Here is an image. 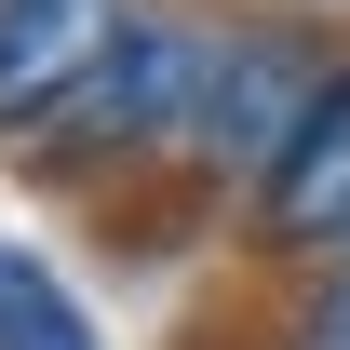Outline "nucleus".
I'll return each mask as SVG.
<instances>
[{
	"instance_id": "nucleus-5",
	"label": "nucleus",
	"mask_w": 350,
	"mask_h": 350,
	"mask_svg": "<svg viewBox=\"0 0 350 350\" xmlns=\"http://www.w3.org/2000/svg\"><path fill=\"white\" fill-rule=\"evenodd\" d=\"M0 350H94V310L68 297L27 243H0Z\"/></svg>"
},
{
	"instance_id": "nucleus-2",
	"label": "nucleus",
	"mask_w": 350,
	"mask_h": 350,
	"mask_svg": "<svg viewBox=\"0 0 350 350\" xmlns=\"http://www.w3.org/2000/svg\"><path fill=\"white\" fill-rule=\"evenodd\" d=\"M216 41H229V14H175V0H148L135 41L94 68V94L41 135V148H54V162H162L175 135H189V108H202Z\"/></svg>"
},
{
	"instance_id": "nucleus-4",
	"label": "nucleus",
	"mask_w": 350,
	"mask_h": 350,
	"mask_svg": "<svg viewBox=\"0 0 350 350\" xmlns=\"http://www.w3.org/2000/svg\"><path fill=\"white\" fill-rule=\"evenodd\" d=\"M256 243L269 256H310V269L350 256V81L323 94V122L297 135V162L256 189Z\"/></svg>"
},
{
	"instance_id": "nucleus-1",
	"label": "nucleus",
	"mask_w": 350,
	"mask_h": 350,
	"mask_svg": "<svg viewBox=\"0 0 350 350\" xmlns=\"http://www.w3.org/2000/svg\"><path fill=\"white\" fill-rule=\"evenodd\" d=\"M350 81V54L323 41V27H297V14H229L216 68H202V108H189V135H175V162L202 175V189H243L256 202L269 175L297 162V135L323 122V94Z\"/></svg>"
},
{
	"instance_id": "nucleus-3",
	"label": "nucleus",
	"mask_w": 350,
	"mask_h": 350,
	"mask_svg": "<svg viewBox=\"0 0 350 350\" xmlns=\"http://www.w3.org/2000/svg\"><path fill=\"white\" fill-rule=\"evenodd\" d=\"M135 14H148V0H0V135L41 148L94 94V68L135 41Z\"/></svg>"
}]
</instances>
